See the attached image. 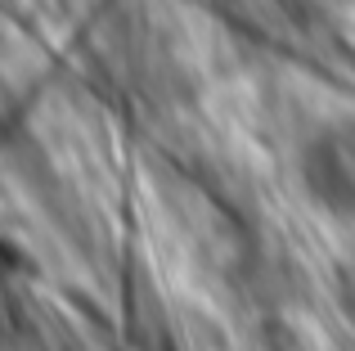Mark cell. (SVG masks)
Instances as JSON below:
<instances>
[{
	"mask_svg": "<svg viewBox=\"0 0 355 351\" xmlns=\"http://www.w3.org/2000/svg\"><path fill=\"white\" fill-rule=\"evenodd\" d=\"M297 180L315 212L355 221V117L315 126L297 149Z\"/></svg>",
	"mask_w": 355,
	"mask_h": 351,
	"instance_id": "1",
	"label": "cell"
}]
</instances>
